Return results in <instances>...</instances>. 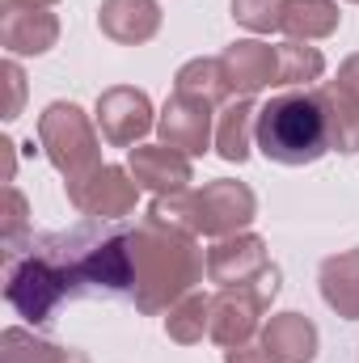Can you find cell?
Here are the masks:
<instances>
[{
  "label": "cell",
  "mask_w": 359,
  "mask_h": 363,
  "mask_svg": "<svg viewBox=\"0 0 359 363\" xmlns=\"http://www.w3.org/2000/svg\"><path fill=\"white\" fill-rule=\"evenodd\" d=\"M0 77H4V85H9V101H4V123H13V118L21 114V101H26V72H21V64H17V60H4Z\"/></svg>",
  "instance_id": "27"
},
{
  "label": "cell",
  "mask_w": 359,
  "mask_h": 363,
  "mask_svg": "<svg viewBox=\"0 0 359 363\" xmlns=\"http://www.w3.org/2000/svg\"><path fill=\"white\" fill-rule=\"evenodd\" d=\"M258 216V194L245 182L216 178L203 190H194V233L199 237H233L245 233Z\"/></svg>",
  "instance_id": "6"
},
{
  "label": "cell",
  "mask_w": 359,
  "mask_h": 363,
  "mask_svg": "<svg viewBox=\"0 0 359 363\" xmlns=\"http://www.w3.org/2000/svg\"><path fill=\"white\" fill-rule=\"evenodd\" d=\"M38 144L47 161L68 182L85 178L101 165V131L97 118H89L77 101H51L38 114Z\"/></svg>",
  "instance_id": "4"
},
{
  "label": "cell",
  "mask_w": 359,
  "mask_h": 363,
  "mask_svg": "<svg viewBox=\"0 0 359 363\" xmlns=\"http://www.w3.org/2000/svg\"><path fill=\"white\" fill-rule=\"evenodd\" d=\"M97 30L118 47H140L157 38L161 30V4L157 0H101Z\"/></svg>",
  "instance_id": "14"
},
{
  "label": "cell",
  "mask_w": 359,
  "mask_h": 363,
  "mask_svg": "<svg viewBox=\"0 0 359 363\" xmlns=\"http://www.w3.org/2000/svg\"><path fill=\"white\" fill-rule=\"evenodd\" d=\"M351 4H359V0H351Z\"/></svg>",
  "instance_id": "32"
},
{
  "label": "cell",
  "mask_w": 359,
  "mask_h": 363,
  "mask_svg": "<svg viewBox=\"0 0 359 363\" xmlns=\"http://www.w3.org/2000/svg\"><path fill=\"white\" fill-rule=\"evenodd\" d=\"M157 135H161V144L178 148L186 157H203L207 148H216L211 106L199 101V97H186V93L165 97V106L157 114Z\"/></svg>",
  "instance_id": "10"
},
{
  "label": "cell",
  "mask_w": 359,
  "mask_h": 363,
  "mask_svg": "<svg viewBox=\"0 0 359 363\" xmlns=\"http://www.w3.org/2000/svg\"><path fill=\"white\" fill-rule=\"evenodd\" d=\"M127 169L140 182V190H153V194H174V190H186L194 182L190 157L170 148V144H136L127 152Z\"/></svg>",
  "instance_id": "13"
},
{
  "label": "cell",
  "mask_w": 359,
  "mask_h": 363,
  "mask_svg": "<svg viewBox=\"0 0 359 363\" xmlns=\"http://www.w3.org/2000/svg\"><path fill=\"white\" fill-rule=\"evenodd\" d=\"M254 127H258V106L250 97H237L220 110L216 118V157L228 161V165H245L250 161V148L254 144Z\"/></svg>",
  "instance_id": "17"
},
{
  "label": "cell",
  "mask_w": 359,
  "mask_h": 363,
  "mask_svg": "<svg viewBox=\"0 0 359 363\" xmlns=\"http://www.w3.org/2000/svg\"><path fill=\"white\" fill-rule=\"evenodd\" d=\"M326 77V55H321V47H313V43H296V38H287V43H279V89H309L313 81H321Z\"/></svg>",
  "instance_id": "22"
},
{
  "label": "cell",
  "mask_w": 359,
  "mask_h": 363,
  "mask_svg": "<svg viewBox=\"0 0 359 363\" xmlns=\"http://www.w3.org/2000/svg\"><path fill=\"white\" fill-rule=\"evenodd\" d=\"M220 68L237 97H254L279 85V47H270L263 38H237L220 51Z\"/></svg>",
  "instance_id": "12"
},
{
  "label": "cell",
  "mask_w": 359,
  "mask_h": 363,
  "mask_svg": "<svg viewBox=\"0 0 359 363\" xmlns=\"http://www.w3.org/2000/svg\"><path fill=\"white\" fill-rule=\"evenodd\" d=\"M207 330H211V296H203V291L182 296L178 304L170 308V317H165V334H170V342H178V347L203 342Z\"/></svg>",
  "instance_id": "23"
},
{
  "label": "cell",
  "mask_w": 359,
  "mask_h": 363,
  "mask_svg": "<svg viewBox=\"0 0 359 363\" xmlns=\"http://www.w3.org/2000/svg\"><path fill=\"white\" fill-rule=\"evenodd\" d=\"M330 85H338V89L359 106V51H355V55H347V60L338 64V77H334Z\"/></svg>",
  "instance_id": "28"
},
{
  "label": "cell",
  "mask_w": 359,
  "mask_h": 363,
  "mask_svg": "<svg viewBox=\"0 0 359 363\" xmlns=\"http://www.w3.org/2000/svg\"><path fill=\"white\" fill-rule=\"evenodd\" d=\"M68 203L89 220H123L140 203V182L131 178L127 165H97L93 174L77 182H64Z\"/></svg>",
  "instance_id": "7"
},
{
  "label": "cell",
  "mask_w": 359,
  "mask_h": 363,
  "mask_svg": "<svg viewBox=\"0 0 359 363\" xmlns=\"http://www.w3.org/2000/svg\"><path fill=\"white\" fill-rule=\"evenodd\" d=\"M26 228H30V203H26V194L9 182V186H4V216H0V237H4V250H9V254L17 250V241H21Z\"/></svg>",
  "instance_id": "26"
},
{
  "label": "cell",
  "mask_w": 359,
  "mask_h": 363,
  "mask_svg": "<svg viewBox=\"0 0 359 363\" xmlns=\"http://www.w3.org/2000/svg\"><path fill=\"white\" fill-rule=\"evenodd\" d=\"M338 21H343L338 0H287L283 34L296 43H317V38H330L338 30Z\"/></svg>",
  "instance_id": "20"
},
{
  "label": "cell",
  "mask_w": 359,
  "mask_h": 363,
  "mask_svg": "<svg viewBox=\"0 0 359 363\" xmlns=\"http://www.w3.org/2000/svg\"><path fill=\"white\" fill-rule=\"evenodd\" d=\"M287 0H233V21L245 26L250 34H270L283 30Z\"/></svg>",
  "instance_id": "24"
},
{
  "label": "cell",
  "mask_w": 359,
  "mask_h": 363,
  "mask_svg": "<svg viewBox=\"0 0 359 363\" xmlns=\"http://www.w3.org/2000/svg\"><path fill=\"white\" fill-rule=\"evenodd\" d=\"M275 296L279 291H270V287H220L211 296V330H207V338L220 342L224 351L250 342L267 325L263 317H267Z\"/></svg>",
  "instance_id": "8"
},
{
  "label": "cell",
  "mask_w": 359,
  "mask_h": 363,
  "mask_svg": "<svg viewBox=\"0 0 359 363\" xmlns=\"http://www.w3.org/2000/svg\"><path fill=\"white\" fill-rule=\"evenodd\" d=\"M93 118H97L101 140L114 144V148H136L157 127V110H153L148 93L136 89V85H110V89H101Z\"/></svg>",
  "instance_id": "9"
},
{
  "label": "cell",
  "mask_w": 359,
  "mask_h": 363,
  "mask_svg": "<svg viewBox=\"0 0 359 363\" xmlns=\"http://www.w3.org/2000/svg\"><path fill=\"white\" fill-rule=\"evenodd\" d=\"M4 296H9V304L30 325L51 321L64 300L81 296V279H77V262H72V241L68 237H47L30 254H9Z\"/></svg>",
  "instance_id": "2"
},
{
  "label": "cell",
  "mask_w": 359,
  "mask_h": 363,
  "mask_svg": "<svg viewBox=\"0 0 359 363\" xmlns=\"http://www.w3.org/2000/svg\"><path fill=\"white\" fill-rule=\"evenodd\" d=\"M148 216L174 224L182 233H194V190L186 186V190H174V194H157L153 207H148ZM194 237H199V233H194Z\"/></svg>",
  "instance_id": "25"
},
{
  "label": "cell",
  "mask_w": 359,
  "mask_h": 363,
  "mask_svg": "<svg viewBox=\"0 0 359 363\" xmlns=\"http://www.w3.org/2000/svg\"><path fill=\"white\" fill-rule=\"evenodd\" d=\"M60 43V17L51 4H4L0 9V47L9 60L21 55H47Z\"/></svg>",
  "instance_id": "11"
},
{
  "label": "cell",
  "mask_w": 359,
  "mask_h": 363,
  "mask_svg": "<svg viewBox=\"0 0 359 363\" xmlns=\"http://www.w3.org/2000/svg\"><path fill=\"white\" fill-rule=\"evenodd\" d=\"M207 279L220 287H270V291H279V267L270 262L267 241L258 233L220 237L207 250Z\"/></svg>",
  "instance_id": "5"
},
{
  "label": "cell",
  "mask_w": 359,
  "mask_h": 363,
  "mask_svg": "<svg viewBox=\"0 0 359 363\" xmlns=\"http://www.w3.org/2000/svg\"><path fill=\"white\" fill-rule=\"evenodd\" d=\"M174 93L199 97V101H207V106H220V101H228V97H233V89H228V81H224L220 55H216V60H207V55H199V60H186V64L178 68V77H174Z\"/></svg>",
  "instance_id": "21"
},
{
  "label": "cell",
  "mask_w": 359,
  "mask_h": 363,
  "mask_svg": "<svg viewBox=\"0 0 359 363\" xmlns=\"http://www.w3.org/2000/svg\"><path fill=\"white\" fill-rule=\"evenodd\" d=\"M263 347L270 351L275 363H313L321 334L304 313H275L263 325Z\"/></svg>",
  "instance_id": "15"
},
{
  "label": "cell",
  "mask_w": 359,
  "mask_h": 363,
  "mask_svg": "<svg viewBox=\"0 0 359 363\" xmlns=\"http://www.w3.org/2000/svg\"><path fill=\"white\" fill-rule=\"evenodd\" d=\"M317 283H321V300L343 321H359V250L330 254L317 271Z\"/></svg>",
  "instance_id": "16"
},
{
  "label": "cell",
  "mask_w": 359,
  "mask_h": 363,
  "mask_svg": "<svg viewBox=\"0 0 359 363\" xmlns=\"http://www.w3.org/2000/svg\"><path fill=\"white\" fill-rule=\"evenodd\" d=\"M254 144L267 161L287 165V169L321 161L330 152V131H326V114H321L313 89L279 93L267 106H258Z\"/></svg>",
  "instance_id": "3"
},
{
  "label": "cell",
  "mask_w": 359,
  "mask_h": 363,
  "mask_svg": "<svg viewBox=\"0 0 359 363\" xmlns=\"http://www.w3.org/2000/svg\"><path fill=\"white\" fill-rule=\"evenodd\" d=\"M4 4H55V0H4Z\"/></svg>",
  "instance_id": "31"
},
{
  "label": "cell",
  "mask_w": 359,
  "mask_h": 363,
  "mask_svg": "<svg viewBox=\"0 0 359 363\" xmlns=\"http://www.w3.org/2000/svg\"><path fill=\"white\" fill-rule=\"evenodd\" d=\"M0 363H89V355L77 347H55L21 325H9L0 334Z\"/></svg>",
  "instance_id": "19"
},
{
  "label": "cell",
  "mask_w": 359,
  "mask_h": 363,
  "mask_svg": "<svg viewBox=\"0 0 359 363\" xmlns=\"http://www.w3.org/2000/svg\"><path fill=\"white\" fill-rule=\"evenodd\" d=\"M224 363H275V359H270V351L263 347V338H258V342L250 338V342H241V347H228V351H224Z\"/></svg>",
  "instance_id": "29"
},
{
  "label": "cell",
  "mask_w": 359,
  "mask_h": 363,
  "mask_svg": "<svg viewBox=\"0 0 359 363\" xmlns=\"http://www.w3.org/2000/svg\"><path fill=\"white\" fill-rule=\"evenodd\" d=\"M17 144L13 140H0V152H4V182H13V174H17V152H13Z\"/></svg>",
  "instance_id": "30"
},
{
  "label": "cell",
  "mask_w": 359,
  "mask_h": 363,
  "mask_svg": "<svg viewBox=\"0 0 359 363\" xmlns=\"http://www.w3.org/2000/svg\"><path fill=\"white\" fill-rule=\"evenodd\" d=\"M313 97L326 114V131H330V152H359V106L338 89V85H313Z\"/></svg>",
  "instance_id": "18"
},
{
  "label": "cell",
  "mask_w": 359,
  "mask_h": 363,
  "mask_svg": "<svg viewBox=\"0 0 359 363\" xmlns=\"http://www.w3.org/2000/svg\"><path fill=\"white\" fill-rule=\"evenodd\" d=\"M127 241H131V258H136L131 300L140 313H148V317L170 313L182 296H190L203 283L207 258H203L194 233H182L157 216H144L127 233Z\"/></svg>",
  "instance_id": "1"
}]
</instances>
